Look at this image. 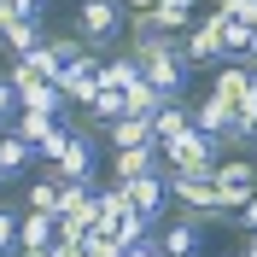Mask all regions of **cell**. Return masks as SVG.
<instances>
[{
	"instance_id": "cell-1",
	"label": "cell",
	"mask_w": 257,
	"mask_h": 257,
	"mask_svg": "<svg viewBox=\"0 0 257 257\" xmlns=\"http://www.w3.org/2000/svg\"><path fill=\"white\" fill-rule=\"evenodd\" d=\"M123 30H128L123 0H82V6H76V30H70V35H76L88 53H99V59H105V53L123 41Z\"/></svg>"
},
{
	"instance_id": "cell-2",
	"label": "cell",
	"mask_w": 257,
	"mask_h": 257,
	"mask_svg": "<svg viewBox=\"0 0 257 257\" xmlns=\"http://www.w3.org/2000/svg\"><path fill=\"white\" fill-rule=\"evenodd\" d=\"M158 152H164V176H187V181H210L216 176V158H222L216 141L199 135V128H187L176 146H158Z\"/></svg>"
},
{
	"instance_id": "cell-3",
	"label": "cell",
	"mask_w": 257,
	"mask_h": 257,
	"mask_svg": "<svg viewBox=\"0 0 257 257\" xmlns=\"http://www.w3.org/2000/svg\"><path fill=\"white\" fill-rule=\"evenodd\" d=\"M210 187H216V199H222L228 216H240L245 199L257 193V170H251V158H245V152H228V158H216V176H210Z\"/></svg>"
},
{
	"instance_id": "cell-4",
	"label": "cell",
	"mask_w": 257,
	"mask_h": 257,
	"mask_svg": "<svg viewBox=\"0 0 257 257\" xmlns=\"http://www.w3.org/2000/svg\"><path fill=\"white\" fill-rule=\"evenodd\" d=\"M222 30H228V18H222V12H205L187 35H181L187 70H216V64H228V53H222Z\"/></svg>"
},
{
	"instance_id": "cell-5",
	"label": "cell",
	"mask_w": 257,
	"mask_h": 257,
	"mask_svg": "<svg viewBox=\"0 0 257 257\" xmlns=\"http://www.w3.org/2000/svg\"><path fill=\"white\" fill-rule=\"evenodd\" d=\"M164 181H170V205H181V216H187V222L205 228V222H222V216H228L210 181H187V176H164Z\"/></svg>"
},
{
	"instance_id": "cell-6",
	"label": "cell",
	"mask_w": 257,
	"mask_h": 257,
	"mask_svg": "<svg viewBox=\"0 0 257 257\" xmlns=\"http://www.w3.org/2000/svg\"><path fill=\"white\" fill-rule=\"evenodd\" d=\"M59 216L76 222L82 234H94L99 228V187H88V181H59Z\"/></svg>"
},
{
	"instance_id": "cell-7",
	"label": "cell",
	"mask_w": 257,
	"mask_h": 257,
	"mask_svg": "<svg viewBox=\"0 0 257 257\" xmlns=\"http://www.w3.org/2000/svg\"><path fill=\"white\" fill-rule=\"evenodd\" d=\"M94 152H99L94 128H76L70 146H64V158L53 164V176H59V181H88V187H94Z\"/></svg>"
},
{
	"instance_id": "cell-8",
	"label": "cell",
	"mask_w": 257,
	"mask_h": 257,
	"mask_svg": "<svg viewBox=\"0 0 257 257\" xmlns=\"http://www.w3.org/2000/svg\"><path fill=\"white\" fill-rule=\"evenodd\" d=\"M128 205L141 210L146 222H158L164 210H170V181H164V170H152V176H135V181H128Z\"/></svg>"
},
{
	"instance_id": "cell-9",
	"label": "cell",
	"mask_w": 257,
	"mask_h": 257,
	"mask_svg": "<svg viewBox=\"0 0 257 257\" xmlns=\"http://www.w3.org/2000/svg\"><path fill=\"white\" fill-rule=\"evenodd\" d=\"M245 88H251V64H216V70H210V99H222L228 111H240L245 105Z\"/></svg>"
},
{
	"instance_id": "cell-10",
	"label": "cell",
	"mask_w": 257,
	"mask_h": 257,
	"mask_svg": "<svg viewBox=\"0 0 257 257\" xmlns=\"http://www.w3.org/2000/svg\"><path fill=\"white\" fill-rule=\"evenodd\" d=\"M53 240H59V216H41V210L18 216V257H41Z\"/></svg>"
},
{
	"instance_id": "cell-11",
	"label": "cell",
	"mask_w": 257,
	"mask_h": 257,
	"mask_svg": "<svg viewBox=\"0 0 257 257\" xmlns=\"http://www.w3.org/2000/svg\"><path fill=\"white\" fill-rule=\"evenodd\" d=\"M152 170H164V152H158V146H128V152H111V181H117V187H128L135 176H152Z\"/></svg>"
},
{
	"instance_id": "cell-12",
	"label": "cell",
	"mask_w": 257,
	"mask_h": 257,
	"mask_svg": "<svg viewBox=\"0 0 257 257\" xmlns=\"http://www.w3.org/2000/svg\"><path fill=\"white\" fill-rule=\"evenodd\" d=\"M187 128H193V105H187V99H164L158 117H152V141H158V146H176Z\"/></svg>"
},
{
	"instance_id": "cell-13",
	"label": "cell",
	"mask_w": 257,
	"mask_h": 257,
	"mask_svg": "<svg viewBox=\"0 0 257 257\" xmlns=\"http://www.w3.org/2000/svg\"><path fill=\"white\" fill-rule=\"evenodd\" d=\"M94 82H99V88H105V94H123L128 82H141V64L128 59V53H111V59H99Z\"/></svg>"
},
{
	"instance_id": "cell-14",
	"label": "cell",
	"mask_w": 257,
	"mask_h": 257,
	"mask_svg": "<svg viewBox=\"0 0 257 257\" xmlns=\"http://www.w3.org/2000/svg\"><path fill=\"white\" fill-rule=\"evenodd\" d=\"M158 251H164V257H199V222L176 216V222L158 234Z\"/></svg>"
},
{
	"instance_id": "cell-15",
	"label": "cell",
	"mask_w": 257,
	"mask_h": 257,
	"mask_svg": "<svg viewBox=\"0 0 257 257\" xmlns=\"http://www.w3.org/2000/svg\"><path fill=\"white\" fill-rule=\"evenodd\" d=\"M228 123H234V111H228L222 99H199V105H193V128H199V135H210V141H222L228 135Z\"/></svg>"
},
{
	"instance_id": "cell-16",
	"label": "cell",
	"mask_w": 257,
	"mask_h": 257,
	"mask_svg": "<svg viewBox=\"0 0 257 257\" xmlns=\"http://www.w3.org/2000/svg\"><path fill=\"white\" fill-rule=\"evenodd\" d=\"M105 135H111V152H128V146H158V141H152V123H146V117H117Z\"/></svg>"
},
{
	"instance_id": "cell-17",
	"label": "cell",
	"mask_w": 257,
	"mask_h": 257,
	"mask_svg": "<svg viewBox=\"0 0 257 257\" xmlns=\"http://www.w3.org/2000/svg\"><path fill=\"white\" fill-rule=\"evenodd\" d=\"M41 41H47V35H41V18H18L0 47H6V59H24V53H35Z\"/></svg>"
},
{
	"instance_id": "cell-18",
	"label": "cell",
	"mask_w": 257,
	"mask_h": 257,
	"mask_svg": "<svg viewBox=\"0 0 257 257\" xmlns=\"http://www.w3.org/2000/svg\"><path fill=\"white\" fill-rule=\"evenodd\" d=\"M30 164H35V146H30V141H18L12 128H6V135H0V170H6V181L24 176Z\"/></svg>"
},
{
	"instance_id": "cell-19",
	"label": "cell",
	"mask_w": 257,
	"mask_h": 257,
	"mask_svg": "<svg viewBox=\"0 0 257 257\" xmlns=\"http://www.w3.org/2000/svg\"><path fill=\"white\" fill-rule=\"evenodd\" d=\"M123 105H128V117H146V123H152V117H158V105H164V94L141 76V82H128V88H123Z\"/></svg>"
},
{
	"instance_id": "cell-20",
	"label": "cell",
	"mask_w": 257,
	"mask_h": 257,
	"mask_svg": "<svg viewBox=\"0 0 257 257\" xmlns=\"http://www.w3.org/2000/svg\"><path fill=\"white\" fill-rule=\"evenodd\" d=\"M24 210H41V216H59V176H41V181H30V193H24Z\"/></svg>"
},
{
	"instance_id": "cell-21",
	"label": "cell",
	"mask_w": 257,
	"mask_h": 257,
	"mask_svg": "<svg viewBox=\"0 0 257 257\" xmlns=\"http://www.w3.org/2000/svg\"><path fill=\"white\" fill-rule=\"evenodd\" d=\"M128 210H135V205H128V187L105 181V187H99V228H117V222L128 216Z\"/></svg>"
},
{
	"instance_id": "cell-22",
	"label": "cell",
	"mask_w": 257,
	"mask_h": 257,
	"mask_svg": "<svg viewBox=\"0 0 257 257\" xmlns=\"http://www.w3.org/2000/svg\"><path fill=\"white\" fill-rule=\"evenodd\" d=\"M18 111H47V117H59V111H64V94L53 88V82H35L30 94H18Z\"/></svg>"
},
{
	"instance_id": "cell-23",
	"label": "cell",
	"mask_w": 257,
	"mask_h": 257,
	"mask_svg": "<svg viewBox=\"0 0 257 257\" xmlns=\"http://www.w3.org/2000/svg\"><path fill=\"white\" fill-rule=\"evenodd\" d=\"M70 135H76V123H64V117H59V123H53L47 135L35 141V158H47V164H59V158H64V146H70Z\"/></svg>"
},
{
	"instance_id": "cell-24",
	"label": "cell",
	"mask_w": 257,
	"mask_h": 257,
	"mask_svg": "<svg viewBox=\"0 0 257 257\" xmlns=\"http://www.w3.org/2000/svg\"><path fill=\"white\" fill-rule=\"evenodd\" d=\"M53 123H59V117H47V111H18V117H12V135L35 146V141H41V135H47Z\"/></svg>"
},
{
	"instance_id": "cell-25",
	"label": "cell",
	"mask_w": 257,
	"mask_h": 257,
	"mask_svg": "<svg viewBox=\"0 0 257 257\" xmlns=\"http://www.w3.org/2000/svg\"><path fill=\"white\" fill-rule=\"evenodd\" d=\"M88 117H94L99 128H111L117 117H128V105H123V94H105V88H99V99L88 105Z\"/></svg>"
},
{
	"instance_id": "cell-26",
	"label": "cell",
	"mask_w": 257,
	"mask_h": 257,
	"mask_svg": "<svg viewBox=\"0 0 257 257\" xmlns=\"http://www.w3.org/2000/svg\"><path fill=\"white\" fill-rule=\"evenodd\" d=\"M0 82H12V94H30L41 76H35V64H30V59H6V76H0Z\"/></svg>"
},
{
	"instance_id": "cell-27",
	"label": "cell",
	"mask_w": 257,
	"mask_h": 257,
	"mask_svg": "<svg viewBox=\"0 0 257 257\" xmlns=\"http://www.w3.org/2000/svg\"><path fill=\"white\" fill-rule=\"evenodd\" d=\"M18 216H24L18 205H0V257L18 251Z\"/></svg>"
},
{
	"instance_id": "cell-28",
	"label": "cell",
	"mask_w": 257,
	"mask_h": 257,
	"mask_svg": "<svg viewBox=\"0 0 257 257\" xmlns=\"http://www.w3.org/2000/svg\"><path fill=\"white\" fill-rule=\"evenodd\" d=\"M47 47H53V59H59V64H82V59H88V47H82L76 35H53ZM94 59H99V53H94Z\"/></svg>"
},
{
	"instance_id": "cell-29",
	"label": "cell",
	"mask_w": 257,
	"mask_h": 257,
	"mask_svg": "<svg viewBox=\"0 0 257 257\" xmlns=\"http://www.w3.org/2000/svg\"><path fill=\"white\" fill-rule=\"evenodd\" d=\"M24 59L35 64V76H41V82H59V76H64V64L53 59V47H47V41H41V47H35V53H24Z\"/></svg>"
},
{
	"instance_id": "cell-30",
	"label": "cell",
	"mask_w": 257,
	"mask_h": 257,
	"mask_svg": "<svg viewBox=\"0 0 257 257\" xmlns=\"http://www.w3.org/2000/svg\"><path fill=\"white\" fill-rule=\"evenodd\" d=\"M82 251H88V257H123V245H117L111 228H94V234L82 240Z\"/></svg>"
},
{
	"instance_id": "cell-31",
	"label": "cell",
	"mask_w": 257,
	"mask_h": 257,
	"mask_svg": "<svg viewBox=\"0 0 257 257\" xmlns=\"http://www.w3.org/2000/svg\"><path fill=\"white\" fill-rule=\"evenodd\" d=\"M216 12H222L228 24H245V30H257V0H222Z\"/></svg>"
},
{
	"instance_id": "cell-32",
	"label": "cell",
	"mask_w": 257,
	"mask_h": 257,
	"mask_svg": "<svg viewBox=\"0 0 257 257\" xmlns=\"http://www.w3.org/2000/svg\"><path fill=\"white\" fill-rule=\"evenodd\" d=\"M234 222H240L245 234H257V193H251V199H245V210H240V216H234Z\"/></svg>"
},
{
	"instance_id": "cell-33",
	"label": "cell",
	"mask_w": 257,
	"mask_h": 257,
	"mask_svg": "<svg viewBox=\"0 0 257 257\" xmlns=\"http://www.w3.org/2000/svg\"><path fill=\"white\" fill-rule=\"evenodd\" d=\"M123 257H164V251H158V240H152V234H146V240H141V245H128Z\"/></svg>"
},
{
	"instance_id": "cell-34",
	"label": "cell",
	"mask_w": 257,
	"mask_h": 257,
	"mask_svg": "<svg viewBox=\"0 0 257 257\" xmlns=\"http://www.w3.org/2000/svg\"><path fill=\"white\" fill-rule=\"evenodd\" d=\"M47 257H88V251H82V245H70V240H53Z\"/></svg>"
},
{
	"instance_id": "cell-35",
	"label": "cell",
	"mask_w": 257,
	"mask_h": 257,
	"mask_svg": "<svg viewBox=\"0 0 257 257\" xmlns=\"http://www.w3.org/2000/svg\"><path fill=\"white\" fill-rule=\"evenodd\" d=\"M12 24H18V6H12V0H0V41H6V30H12Z\"/></svg>"
},
{
	"instance_id": "cell-36",
	"label": "cell",
	"mask_w": 257,
	"mask_h": 257,
	"mask_svg": "<svg viewBox=\"0 0 257 257\" xmlns=\"http://www.w3.org/2000/svg\"><path fill=\"white\" fill-rule=\"evenodd\" d=\"M18 6V18H41V0H12Z\"/></svg>"
},
{
	"instance_id": "cell-37",
	"label": "cell",
	"mask_w": 257,
	"mask_h": 257,
	"mask_svg": "<svg viewBox=\"0 0 257 257\" xmlns=\"http://www.w3.org/2000/svg\"><path fill=\"white\" fill-rule=\"evenodd\" d=\"M123 12H158V0H123Z\"/></svg>"
},
{
	"instance_id": "cell-38",
	"label": "cell",
	"mask_w": 257,
	"mask_h": 257,
	"mask_svg": "<svg viewBox=\"0 0 257 257\" xmlns=\"http://www.w3.org/2000/svg\"><path fill=\"white\" fill-rule=\"evenodd\" d=\"M245 105L257 111V64H251V88H245ZM245 105H240V111H245Z\"/></svg>"
},
{
	"instance_id": "cell-39",
	"label": "cell",
	"mask_w": 257,
	"mask_h": 257,
	"mask_svg": "<svg viewBox=\"0 0 257 257\" xmlns=\"http://www.w3.org/2000/svg\"><path fill=\"white\" fill-rule=\"evenodd\" d=\"M240 251H245V257H257V234H245V245H240Z\"/></svg>"
},
{
	"instance_id": "cell-40",
	"label": "cell",
	"mask_w": 257,
	"mask_h": 257,
	"mask_svg": "<svg viewBox=\"0 0 257 257\" xmlns=\"http://www.w3.org/2000/svg\"><path fill=\"white\" fill-rule=\"evenodd\" d=\"M251 170H257V146H251Z\"/></svg>"
},
{
	"instance_id": "cell-41",
	"label": "cell",
	"mask_w": 257,
	"mask_h": 257,
	"mask_svg": "<svg viewBox=\"0 0 257 257\" xmlns=\"http://www.w3.org/2000/svg\"><path fill=\"white\" fill-rule=\"evenodd\" d=\"M0 181H6V170H0Z\"/></svg>"
}]
</instances>
